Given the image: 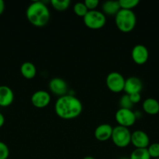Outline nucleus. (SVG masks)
Returning a JSON list of instances; mask_svg holds the SVG:
<instances>
[{"instance_id": "nucleus-14", "label": "nucleus", "mask_w": 159, "mask_h": 159, "mask_svg": "<svg viewBox=\"0 0 159 159\" xmlns=\"http://www.w3.org/2000/svg\"><path fill=\"white\" fill-rule=\"evenodd\" d=\"M14 100V93L7 85H0V107H7Z\"/></svg>"}, {"instance_id": "nucleus-3", "label": "nucleus", "mask_w": 159, "mask_h": 159, "mask_svg": "<svg viewBox=\"0 0 159 159\" xmlns=\"http://www.w3.org/2000/svg\"><path fill=\"white\" fill-rule=\"evenodd\" d=\"M115 23L121 32H131L137 24V16L132 10L121 9L115 16Z\"/></svg>"}, {"instance_id": "nucleus-11", "label": "nucleus", "mask_w": 159, "mask_h": 159, "mask_svg": "<svg viewBox=\"0 0 159 159\" xmlns=\"http://www.w3.org/2000/svg\"><path fill=\"white\" fill-rule=\"evenodd\" d=\"M48 88L50 91L59 97L65 96L68 92V85L64 79L61 78H53L49 81Z\"/></svg>"}, {"instance_id": "nucleus-17", "label": "nucleus", "mask_w": 159, "mask_h": 159, "mask_svg": "<svg viewBox=\"0 0 159 159\" xmlns=\"http://www.w3.org/2000/svg\"><path fill=\"white\" fill-rule=\"evenodd\" d=\"M20 73L25 79H31L36 76L37 68L32 62L25 61L20 66Z\"/></svg>"}, {"instance_id": "nucleus-20", "label": "nucleus", "mask_w": 159, "mask_h": 159, "mask_svg": "<svg viewBox=\"0 0 159 159\" xmlns=\"http://www.w3.org/2000/svg\"><path fill=\"white\" fill-rule=\"evenodd\" d=\"M73 11H74L75 14L77 15L78 16L84 18V16L87 13L89 10L87 8V6H86V5L84 4V2H78L75 3L74 6H73Z\"/></svg>"}, {"instance_id": "nucleus-15", "label": "nucleus", "mask_w": 159, "mask_h": 159, "mask_svg": "<svg viewBox=\"0 0 159 159\" xmlns=\"http://www.w3.org/2000/svg\"><path fill=\"white\" fill-rule=\"evenodd\" d=\"M143 110L149 115H156L159 113V102L154 98H147L143 102Z\"/></svg>"}, {"instance_id": "nucleus-28", "label": "nucleus", "mask_w": 159, "mask_h": 159, "mask_svg": "<svg viewBox=\"0 0 159 159\" xmlns=\"http://www.w3.org/2000/svg\"><path fill=\"white\" fill-rule=\"evenodd\" d=\"M4 124H5V117L4 116H3L2 113H0V128L4 125Z\"/></svg>"}, {"instance_id": "nucleus-19", "label": "nucleus", "mask_w": 159, "mask_h": 159, "mask_svg": "<svg viewBox=\"0 0 159 159\" xmlns=\"http://www.w3.org/2000/svg\"><path fill=\"white\" fill-rule=\"evenodd\" d=\"M70 0H51V5L58 11H64L70 6Z\"/></svg>"}, {"instance_id": "nucleus-13", "label": "nucleus", "mask_w": 159, "mask_h": 159, "mask_svg": "<svg viewBox=\"0 0 159 159\" xmlns=\"http://www.w3.org/2000/svg\"><path fill=\"white\" fill-rule=\"evenodd\" d=\"M113 127L108 124H102L94 130V137L98 141H105L112 138Z\"/></svg>"}, {"instance_id": "nucleus-22", "label": "nucleus", "mask_w": 159, "mask_h": 159, "mask_svg": "<svg viewBox=\"0 0 159 159\" xmlns=\"http://www.w3.org/2000/svg\"><path fill=\"white\" fill-rule=\"evenodd\" d=\"M119 106H120V108L129 109V110L132 109V106H133V103L131 102L129 95L124 94L123 96H122V97L120 98V100H119Z\"/></svg>"}, {"instance_id": "nucleus-26", "label": "nucleus", "mask_w": 159, "mask_h": 159, "mask_svg": "<svg viewBox=\"0 0 159 159\" xmlns=\"http://www.w3.org/2000/svg\"><path fill=\"white\" fill-rule=\"evenodd\" d=\"M129 98H130L131 102L133 104L138 103L140 100H141V95L140 93H133V94L129 95Z\"/></svg>"}, {"instance_id": "nucleus-31", "label": "nucleus", "mask_w": 159, "mask_h": 159, "mask_svg": "<svg viewBox=\"0 0 159 159\" xmlns=\"http://www.w3.org/2000/svg\"><path fill=\"white\" fill-rule=\"evenodd\" d=\"M154 159H159V158H154Z\"/></svg>"}, {"instance_id": "nucleus-9", "label": "nucleus", "mask_w": 159, "mask_h": 159, "mask_svg": "<svg viewBox=\"0 0 159 159\" xmlns=\"http://www.w3.org/2000/svg\"><path fill=\"white\" fill-rule=\"evenodd\" d=\"M131 56L134 63L139 65H144L149 58V51L144 45L137 44L132 49Z\"/></svg>"}, {"instance_id": "nucleus-1", "label": "nucleus", "mask_w": 159, "mask_h": 159, "mask_svg": "<svg viewBox=\"0 0 159 159\" xmlns=\"http://www.w3.org/2000/svg\"><path fill=\"white\" fill-rule=\"evenodd\" d=\"M83 110L82 102L78 98L70 94L58 98L55 104V112L61 119L73 120L80 115Z\"/></svg>"}, {"instance_id": "nucleus-24", "label": "nucleus", "mask_w": 159, "mask_h": 159, "mask_svg": "<svg viewBox=\"0 0 159 159\" xmlns=\"http://www.w3.org/2000/svg\"><path fill=\"white\" fill-rule=\"evenodd\" d=\"M9 156V149L2 141H0V159H7Z\"/></svg>"}, {"instance_id": "nucleus-6", "label": "nucleus", "mask_w": 159, "mask_h": 159, "mask_svg": "<svg viewBox=\"0 0 159 159\" xmlns=\"http://www.w3.org/2000/svg\"><path fill=\"white\" fill-rule=\"evenodd\" d=\"M115 118L118 125L127 128L132 127L137 120L135 113L129 109L119 108L115 113Z\"/></svg>"}, {"instance_id": "nucleus-16", "label": "nucleus", "mask_w": 159, "mask_h": 159, "mask_svg": "<svg viewBox=\"0 0 159 159\" xmlns=\"http://www.w3.org/2000/svg\"><path fill=\"white\" fill-rule=\"evenodd\" d=\"M101 8H102L103 13L108 16H115L121 9L118 1H113V0L104 2Z\"/></svg>"}, {"instance_id": "nucleus-18", "label": "nucleus", "mask_w": 159, "mask_h": 159, "mask_svg": "<svg viewBox=\"0 0 159 159\" xmlns=\"http://www.w3.org/2000/svg\"><path fill=\"white\" fill-rule=\"evenodd\" d=\"M129 159H151L147 148H136L131 153Z\"/></svg>"}, {"instance_id": "nucleus-8", "label": "nucleus", "mask_w": 159, "mask_h": 159, "mask_svg": "<svg viewBox=\"0 0 159 159\" xmlns=\"http://www.w3.org/2000/svg\"><path fill=\"white\" fill-rule=\"evenodd\" d=\"M32 105L36 108L42 109L48 107L51 102V96L45 90H38L34 92L31 98Z\"/></svg>"}, {"instance_id": "nucleus-25", "label": "nucleus", "mask_w": 159, "mask_h": 159, "mask_svg": "<svg viewBox=\"0 0 159 159\" xmlns=\"http://www.w3.org/2000/svg\"><path fill=\"white\" fill-rule=\"evenodd\" d=\"M88 10H94L99 4L98 0H85L84 2Z\"/></svg>"}, {"instance_id": "nucleus-2", "label": "nucleus", "mask_w": 159, "mask_h": 159, "mask_svg": "<svg viewBox=\"0 0 159 159\" xmlns=\"http://www.w3.org/2000/svg\"><path fill=\"white\" fill-rule=\"evenodd\" d=\"M50 16L48 6L41 1L32 2L26 11L27 20L37 27H42L47 25L50 20Z\"/></svg>"}, {"instance_id": "nucleus-30", "label": "nucleus", "mask_w": 159, "mask_h": 159, "mask_svg": "<svg viewBox=\"0 0 159 159\" xmlns=\"http://www.w3.org/2000/svg\"><path fill=\"white\" fill-rule=\"evenodd\" d=\"M119 159H129V158H126V157H123V158H121Z\"/></svg>"}, {"instance_id": "nucleus-21", "label": "nucleus", "mask_w": 159, "mask_h": 159, "mask_svg": "<svg viewBox=\"0 0 159 159\" xmlns=\"http://www.w3.org/2000/svg\"><path fill=\"white\" fill-rule=\"evenodd\" d=\"M120 8L123 9H129V10H132V9L137 7L140 3L139 0H119Z\"/></svg>"}, {"instance_id": "nucleus-12", "label": "nucleus", "mask_w": 159, "mask_h": 159, "mask_svg": "<svg viewBox=\"0 0 159 159\" xmlns=\"http://www.w3.org/2000/svg\"><path fill=\"white\" fill-rule=\"evenodd\" d=\"M143 89V83L139 78L131 76L125 81L124 90L126 94L131 95L133 93H140Z\"/></svg>"}, {"instance_id": "nucleus-10", "label": "nucleus", "mask_w": 159, "mask_h": 159, "mask_svg": "<svg viewBox=\"0 0 159 159\" xmlns=\"http://www.w3.org/2000/svg\"><path fill=\"white\" fill-rule=\"evenodd\" d=\"M131 144L136 148H147L150 145L149 136L143 130H135L131 134Z\"/></svg>"}, {"instance_id": "nucleus-29", "label": "nucleus", "mask_w": 159, "mask_h": 159, "mask_svg": "<svg viewBox=\"0 0 159 159\" xmlns=\"http://www.w3.org/2000/svg\"><path fill=\"white\" fill-rule=\"evenodd\" d=\"M83 159H95V158L92 156H86V157H84Z\"/></svg>"}, {"instance_id": "nucleus-5", "label": "nucleus", "mask_w": 159, "mask_h": 159, "mask_svg": "<svg viewBox=\"0 0 159 159\" xmlns=\"http://www.w3.org/2000/svg\"><path fill=\"white\" fill-rule=\"evenodd\" d=\"M131 134L129 128L118 125L113 127L111 139L118 148H126L131 143Z\"/></svg>"}, {"instance_id": "nucleus-4", "label": "nucleus", "mask_w": 159, "mask_h": 159, "mask_svg": "<svg viewBox=\"0 0 159 159\" xmlns=\"http://www.w3.org/2000/svg\"><path fill=\"white\" fill-rule=\"evenodd\" d=\"M84 25L92 30L101 29L105 25L106 16L102 12L97 9L89 10L83 18Z\"/></svg>"}, {"instance_id": "nucleus-27", "label": "nucleus", "mask_w": 159, "mask_h": 159, "mask_svg": "<svg viewBox=\"0 0 159 159\" xmlns=\"http://www.w3.org/2000/svg\"><path fill=\"white\" fill-rule=\"evenodd\" d=\"M5 10V2L2 0H0V15L3 13Z\"/></svg>"}, {"instance_id": "nucleus-23", "label": "nucleus", "mask_w": 159, "mask_h": 159, "mask_svg": "<svg viewBox=\"0 0 159 159\" xmlns=\"http://www.w3.org/2000/svg\"><path fill=\"white\" fill-rule=\"evenodd\" d=\"M148 153L151 158H159V143H152L147 147Z\"/></svg>"}, {"instance_id": "nucleus-7", "label": "nucleus", "mask_w": 159, "mask_h": 159, "mask_svg": "<svg viewBox=\"0 0 159 159\" xmlns=\"http://www.w3.org/2000/svg\"><path fill=\"white\" fill-rule=\"evenodd\" d=\"M125 78L117 71H112L108 74L106 77V85L110 91L113 93H120L124 90Z\"/></svg>"}]
</instances>
